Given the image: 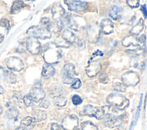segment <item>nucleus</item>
Segmentation results:
<instances>
[{"instance_id":"f257e3e1","label":"nucleus","mask_w":147,"mask_h":130,"mask_svg":"<svg viewBox=\"0 0 147 130\" xmlns=\"http://www.w3.org/2000/svg\"><path fill=\"white\" fill-rule=\"evenodd\" d=\"M41 54L45 62L49 64L56 63L61 58L57 45L53 42L47 43L43 46Z\"/></svg>"},{"instance_id":"f03ea898","label":"nucleus","mask_w":147,"mask_h":130,"mask_svg":"<svg viewBox=\"0 0 147 130\" xmlns=\"http://www.w3.org/2000/svg\"><path fill=\"white\" fill-rule=\"evenodd\" d=\"M106 101L110 105L121 110L126 108L129 104V100L125 96L118 93L110 94L107 97Z\"/></svg>"},{"instance_id":"7ed1b4c3","label":"nucleus","mask_w":147,"mask_h":130,"mask_svg":"<svg viewBox=\"0 0 147 130\" xmlns=\"http://www.w3.org/2000/svg\"><path fill=\"white\" fill-rule=\"evenodd\" d=\"M26 34L29 37L41 40L48 39L51 37V33L48 30L38 26H33L29 27L26 31Z\"/></svg>"},{"instance_id":"20e7f679","label":"nucleus","mask_w":147,"mask_h":130,"mask_svg":"<svg viewBox=\"0 0 147 130\" xmlns=\"http://www.w3.org/2000/svg\"><path fill=\"white\" fill-rule=\"evenodd\" d=\"M62 80L65 84L72 83L74 80V76L75 74V66L72 63H68L65 64L62 70Z\"/></svg>"},{"instance_id":"39448f33","label":"nucleus","mask_w":147,"mask_h":130,"mask_svg":"<svg viewBox=\"0 0 147 130\" xmlns=\"http://www.w3.org/2000/svg\"><path fill=\"white\" fill-rule=\"evenodd\" d=\"M122 81L125 86H134L140 81L138 74L133 70H129L124 73L122 77Z\"/></svg>"},{"instance_id":"423d86ee","label":"nucleus","mask_w":147,"mask_h":130,"mask_svg":"<svg viewBox=\"0 0 147 130\" xmlns=\"http://www.w3.org/2000/svg\"><path fill=\"white\" fill-rule=\"evenodd\" d=\"M100 26L96 22L91 23L87 29V37L88 40L91 42H95L98 41L100 35Z\"/></svg>"},{"instance_id":"0eeeda50","label":"nucleus","mask_w":147,"mask_h":130,"mask_svg":"<svg viewBox=\"0 0 147 130\" xmlns=\"http://www.w3.org/2000/svg\"><path fill=\"white\" fill-rule=\"evenodd\" d=\"M84 113L90 117H95L98 120L102 119L105 116L102 108H96L91 105H85L83 108Z\"/></svg>"},{"instance_id":"6e6552de","label":"nucleus","mask_w":147,"mask_h":130,"mask_svg":"<svg viewBox=\"0 0 147 130\" xmlns=\"http://www.w3.org/2000/svg\"><path fill=\"white\" fill-rule=\"evenodd\" d=\"M78 117L75 115L66 116L63 120L61 126L65 130H74L78 125Z\"/></svg>"},{"instance_id":"1a4fd4ad","label":"nucleus","mask_w":147,"mask_h":130,"mask_svg":"<svg viewBox=\"0 0 147 130\" xmlns=\"http://www.w3.org/2000/svg\"><path fill=\"white\" fill-rule=\"evenodd\" d=\"M65 3L68 7V9L71 11H74L76 12H80L85 10L88 7V3L86 2L80 1H65Z\"/></svg>"},{"instance_id":"9d476101","label":"nucleus","mask_w":147,"mask_h":130,"mask_svg":"<svg viewBox=\"0 0 147 130\" xmlns=\"http://www.w3.org/2000/svg\"><path fill=\"white\" fill-rule=\"evenodd\" d=\"M6 65L10 70L15 72H20L24 66L22 61L17 57H10L6 62Z\"/></svg>"},{"instance_id":"9b49d317","label":"nucleus","mask_w":147,"mask_h":130,"mask_svg":"<svg viewBox=\"0 0 147 130\" xmlns=\"http://www.w3.org/2000/svg\"><path fill=\"white\" fill-rule=\"evenodd\" d=\"M26 48L33 54L39 53L41 50V44L39 41L34 37H29L26 40Z\"/></svg>"},{"instance_id":"f8f14e48","label":"nucleus","mask_w":147,"mask_h":130,"mask_svg":"<svg viewBox=\"0 0 147 130\" xmlns=\"http://www.w3.org/2000/svg\"><path fill=\"white\" fill-rule=\"evenodd\" d=\"M69 24L72 29L78 31L85 26L86 22L82 17L79 16L72 17L71 15Z\"/></svg>"},{"instance_id":"ddd939ff","label":"nucleus","mask_w":147,"mask_h":130,"mask_svg":"<svg viewBox=\"0 0 147 130\" xmlns=\"http://www.w3.org/2000/svg\"><path fill=\"white\" fill-rule=\"evenodd\" d=\"M29 96L32 101L37 103L43 100L45 93L41 88L34 87L30 90Z\"/></svg>"},{"instance_id":"4468645a","label":"nucleus","mask_w":147,"mask_h":130,"mask_svg":"<svg viewBox=\"0 0 147 130\" xmlns=\"http://www.w3.org/2000/svg\"><path fill=\"white\" fill-rule=\"evenodd\" d=\"M101 68L100 63L98 61H94L90 62L86 68L87 74L89 77H93L96 76Z\"/></svg>"},{"instance_id":"2eb2a0df","label":"nucleus","mask_w":147,"mask_h":130,"mask_svg":"<svg viewBox=\"0 0 147 130\" xmlns=\"http://www.w3.org/2000/svg\"><path fill=\"white\" fill-rule=\"evenodd\" d=\"M52 17L56 21H59L63 16L65 14V10L59 2L55 3L52 7Z\"/></svg>"},{"instance_id":"dca6fc26","label":"nucleus","mask_w":147,"mask_h":130,"mask_svg":"<svg viewBox=\"0 0 147 130\" xmlns=\"http://www.w3.org/2000/svg\"><path fill=\"white\" fill-rule=\"evenodd\" d=\"M100 29L105 34H109L113 31L114 24L109 18L103 19L100 23Z\"/></svg>"},{"instance_id":"f3484780","label":"nucleus","mask_w":147,"mask_h":130,"mask_svg":"<svg viewBox=\"0 0 147 130\" xmlns=\"http://www.w3.org/2000/svg\"><path fill=\"white\" fill-rule=\"evenodd\" d=\"M122 45L125 46H129L130 45L134 46H140V48L142 49L138 37H136L135 36L133 35H130L125 37L122 41Z\"/></svg>"},{"instance_id":"a211bd4d","label":"nucleus","mask_w":147,"mask_h":130,"mask_svg":"<svg viewBox=\"0 0 147 130\" xmlns=\"http://www.w3.org/2000/svg\"><path fill=\"white\" fill-rule=\"evenodd\" d=\"M122 117L123 116L109 117V119L106 121L105 124L107 127L111 128L119 127L123 124Z\"/></svg>"},{"instance_id":"6ab92c4d","label":"nucleus","mask_w":147,"mask_h":130,"mask_svg":"<svg viewBox=\"0 0 147 130\" xmlns=\"http://www.w3.org/2000/svg\"><path fill=\"white\" fill-rule=\"evenodd\" d=\"M55 73V69L51 64H46L44 65L42 67V70L41 72L42 76L45 78H48L54 75Z\"/></svg>"},{"instance_id":"aec40b11","label":"nucleus","mask_w":147,"mask_h":130,"mask_svg":"<svg viewBox=\"0 0 147 130\" xmlns=\"http://www.w3.org/2000/svg\"><path fill=\"white\" fill-rule=\"evenodd\" d=\"M145 62L141 57V55L136 56L132 57L130 61V65L135 68H138L140 69H144Z\"/></svg>"},{"instance_id":"412c9836","label":"nucleus","mask_w":147,"mask_h":130,"mask_svg":"<svg viewBox=\"0 0 147 130\" xmlns=\"http://www.w3.org/2000/svg\"><path fill=\"white\" fill-rule=\"evenodd\" d=\"M144 21L142 18H140L131 28L130 30L131 34L133 36H136L139 34L144 29Z\"/></svg>"},{"instance_id":"4be33fe9","label":"nucleus","mask_w":147,"mask_h":130,"mask_svg":"<svg viewBox=\"0 0 147 130\" xmlns=\"http://www.w3.org/2000/svg\"><path fill=\"white\" fill-rule=\"evenodd\" d=\"M62 37L65 41L70 44L74 43L76 40L75 35L71 30L69 29H65L63 31Z\"/></svg>"},{"instance_id":"5701e85b","label":"nucleus","mask_w":147,"mask_h":130,"mask_svg":"<svg viewBox=\"0 0 147 130\" xmlns=\"http://www.w3.org/2000/svg\"><path fill=\"white\" fill-rule=\"evenodd\" d=\"M25 6V4L23 1H16L14 2L11 7V14H14L19 11L21 9H23Z\"/></svg>"},{"instance_id":"b1692460","label":"nucleus","mask_w":147,"mask_h":130,"mask_svg":"<svg viewBox=\"0 0 147 130\" xmlns=\"http://www.w3.org/2000/svg\"><path fill=\"white\" fill-rule=\"evenodd\" d=\"M47 118V114L46 113L42 110H36L34 112L33 115V119L34 121H41L42 120H45Z\"/></svg>"},{"instance_id":"393cba45","label":"nucleus","mask_w":147,"mask_h":130,"mask_svg":"<svg viewBox=\"0 0 147 130\" xmlns=\"http://www.w3.org/2000/svg\"><path fill=\"white\" fill-rule=\"evenodd\" d=\"M19 114L18 110L16 107H11L8 109V111L6 112V117L10 119L13 120L17 118Z\"/></svg>"},{"instance_id":"a878e982","label":"nucleus","mask_w":147,"mask_h":130,"mask_svg":"<svg viewBox=\"0 0 147 130\" xmlns=\"http://www.w3.org/2000/svg\"><path fill=\"white\" fill-rule=\"evenodd\" d=\"M34 119L30 116L26 117L21 121V125H23V127L25 128L28 127L29 128H33V126L34 125Z\"/></svg>"},{"instance_id":"bb28decb","label":"nucleus","mask_w":147,"mask_h":130,"mask_svg":"<svg viewBox=\"0 0 147 130\" xmlns=\"http://www.w3.org/2000/svg\"><path fill=\"white\" fill-rule=\"evenodd\" d=\"M121 11V9L117 6H114L112 7L109 11V15L114 20L118 19L119 17V13Z\"/></svg>"},{"instance_id":"cd10ccee","label":"nucleus","mask_w":147,"mask_h":130,"mask_svg":"<svg viewBox=\"0 0 147 130\" xmlns=\"http://www.w3.org/2000/svg\"><path fill=\"white\" fill-rule=\"evenodd\" d=\"M4 77L6 80L10 83H14L16 82L17 77L16 75L11 71H4Z\"/></svg>"},{"instance_id":"c85d7f7f","label":"nucleus","mask_w":147,"mask_h":130,"mask_svg":"<svg viewBox=\"0 0 147 130\" xmlns=\"http://www.w3.org/2000/svg\"><path fill=\"white\" fill-rule=\"evenodd\" d=\"M81 128L82 130H98V127L90 121L83 122L81 124Z\"/></svg>"},{"instance_id":"c756f323","label":"nucleus","mask_w":147,"mask_h":130,"mask_svg":"<svg viewBox=\"0 0 147 130\" xmlns=\"http://www.w3.org/2000/svg\"><path fill=\"white\" fill-rule=\"evenodd\" d=\"M63 90L61 87L59 86H54L50 90V94L54 97H57L61 96L63 93Z\"/></svg>"},{"instance_id":"7c9ffc66","label":"nucleus","mask_w":147,"mask_h":130,"mask_svg":"<svg viewBox=\"0 0 147 130\" xmlns=\"http://www.w3.org/2000/svg\"><path fill=\"white\" fill-rule=\"evenodd\" d=\"M67 100L65 97H62V96H59L57 97H55L54 100V103L55 105L60 107H63L67 103Z\"/></svg>"},{"instance_id":"2f4dec72","label":"nucleus","mask_w":147,"mask_h":130,"mask_svg":"<svg viewBox=\"0 0 147 130\" xmlns=\"http://www.w3.org/2000/svg\"><path fill=\"white\" fill-rule=\"evenodd\" d=\"M113 88L115 90L118 92H125L126 90V88L125 85L123 84L120 82H116L113 85Z\"/></svg>"},{"instance_id":"473e14b6","label":"nucleus","mask_w":147,"mask_h":130,"mask_svg":"<svg viewBox=\"0 0 147 130\" xmlns=\"http://www.w3.org/2000/svg\"><path fill=\"white\" fill-rule=\"evenodd\" d=\"M51 22V21L47 17H43V18H42L41 19V21H40V23L42 25V27L47 29V30H48V28Z\"/></svg>"},{"instance_id":"72a5a7b5","label":"nucleus","mask_w":147,"mask_h":130,"mask_svg":"<svg viewBox=\"0 0 147 130\" xmlns=\"http://www.w3.org/2000/svg\"><path fill=\"white\" fill-rule=\"evenodd\" d=\"M72 101L74 105H78L82 103V99L79 95L74 94L72 97Z\"/></svg>"},{"instance_id":"f704fd0d","label":"nucleus","mask_w":147,"mask_h":130,"mask_svg":"<svg viewBox=\"0 0 147 130\" xmlns=\"http://www.w3.org/2000/svg\"><path fill=\"white\" fill-rule=\"evenodd\" d=\"M126 2L128 5L132 8L138 7L140 5V1L138 0H127Z\"/></svg>"},{"instance_id":"c9c22d12","label":"nucleus","mask_w":147,"mask_h":130,"mask_svg":"<svg viewBox=\"0 0 147 130\" xmlns=\"http://www.w3.org/2000/svg\"><path fill=\"white\" fill-rule=\"evenodd\" d=\"M81 86V81L79 78H75L71 84V88L74 89H78Z\"/></svg>"},{"instance_id":"e433bc0d","label":"nucleus","mask_w":147,"mask_h":130,"mask_svg":"<svg viewBox=\"0 0 147 130\" xmlns=\"http://www.w3.org/2000/svg\"><path fill=\"white\" fill-rule=\"evenodd\" d=\"M0 26L5 27L6 29H8L10 26L9 21L6 18L0 19Z\"/></svg>"},{"instance_id":"4c0bfd02","label":"nucleus","mask_w":147,"mask_h":130,"mask_svg":"<svg viewBox=\"0 0 147 130\" xmlns=\"http://www.w3.org/2000/svg\"><path fill=\"white\" fill-rule=\"evenodd\" d=\"M23 100H24V103H25V104L26 105V106H29L31 103H32V99L30 97L29 95H26L24 97V99H23Z\"/></svg>"},{"instance_id":"58836bf2","label":"nucleus","mask_w":147,"mask_h":130,"mask_svg":"<svg viewBox=\"0 0 147 130\" xmlns=\"http://www.w3.org/2000/svg\"><path fill=\"white\" fill-rule=\"evenodd\" d=\"M99 80L103 83H107L108 81V76L106 73H102L99 76Z\"/></svg>"},{"instance_id":"ea45409f","label":"nucleus","mask_w":147,"mask_h":130,"mask_svg":"<svg viewBox=\"0 0 147 130\" xmlns=\"http://www.w3.org/2000/svg\"><path fill=\"white\" fill-rule=\"evenodd\" d=\"M77 44H78V47L79 49L82 50L85 48V42H84V41L83 39L79 40L78 41Z\"/></svg>"},{"instance_id":"a19ab883","label":"nucleus","mask_w":147,"mask_h":130,"mask_svg":"<svg viewBox=\"0 0 147 130\" xmlns=\"http://www.w3.org/2000/svg\"><path fill=\"white\" fill-rule=\"evenodd\" d=\"M49 105V101L47 100H41V102L40 103L39 107H41V108H47L48 107Z\"/></svg>"},{"instance_id":"79ce46f5","label":"nucleus","mask_w":147,"mask_h":130,"mask_svg":"<svg viewBox=\"0 0 147 130\" xmlns=\"http://www.w3.org/2000/svg\"><path fill=\"white\" fill-rule=\"evenodd\" d=\"M142 95L141 94V99H140V103H139V105H138V108H137V112H136V118H135V121H134V123H136V121H137V119L139 117V114H140V106H141V100H142Z\"/></svg>"},{"instance_id":"37998d69","label":"nucleus","mask_w":147,"mask_h":130,"mask_svg":"<svg viewBox=\"0 0 147 130\" xmlns=\"http://www.w3.org/2000/svg\"><path fill=\"white\" fill-rule=\"evenodd\" d=\"M141 10L142 11L144 17L145 18H147V10H146L145 5H142L141 6Z\"/></svg>"},{"instance_id":"c03bdc74","label":"nucleus","mask_w":147,"mask_h":130,"mask_svg":"<svg viewBox=\"0 0 147 130\" xmlns=\"http://www.w3.org/2000/svg\"><path fill=\"white\" fill-rule=\"evenodd\" d=\"M103 55V53L100 51V50H96L95 52L93 53V56L94 57L96 56H102Z\"/></svg>"},{"instance_id":"a18cd8bd","label":"nucleus","mask_w":147,"mask_h":130,"mask_svg":"<svg viewBox=\"0 0 147 130\" xmlns=\"http://www.w3.org/2000/svg\"><path fill=\"white\" fill-rule=\"evenodd\" d=\"M51 130H59V126L56 123H53L51 125Z\"/></svg>"},{"instance_id":"49530a36","label":"nucleus","mask_w":147,"mask_h":130,"mask_svg":"<svg viewBox=\"0 0 147 130\" xmlns=\"http://www.w3.org/2000/svg\"><path fill=\"white\" fill-rule=\"evenodd\" d=\"M17 130H28V129L24 127H20Z\"/></svg>"},{"instance_id":"de8ad7c7","label":"nucleus","mask_w":147,"mask_h":130,"mask_svg":"<svg viewBox=\"0 0 147 130\" xmlns=\"http://www.w3.org/2000/svg\"><path fill=\"white\" fill-rule=\"evenodd\" d=\"M3 92H4V89L3 87L1 85H0V94L3 93Z\"/></svg>"},{"instance_id":"09e8293b","label":"nucleus","mask_w":147,"mask_h":130,"mask_svg":"<svg viewBox=\"0 0 147 130\" xmlns=\"http://www.w3.org/2000/svg\"><path fill=\"white\" fill-rule=\"evenodd\" d=\"M3 38H4L2 34H0V43L2 42V41L3 40Z\"/></svg>"},{"instance_id":"8fccbe9b","label":"nucleus","mask_w":147,"mask_h":130,"mask_svg":"<svg viewBox=\"0 0 147 130\" xmlns=\"http://www.w3.org/2000/svg\"><path fill=\"white\" fill-rule=\"evenodd\" d=\"M115 130H126V129L123 128H117V129H116Z\"/></svg>"},{"instance_id":"3c124183","label":"nucleus","mask_w":147,"mask_h":130,"mask_svg":"<svg viewBox=\"0 0 147 130\" xmlns=\"http://www.w3.org/2000/svg\"><path fill=\"white\" fill-rule=\"evenodd\" d=\"M2 107H1V106L0 105V115L1 114V113H2Z\"/></svg>"}]
</instances>
